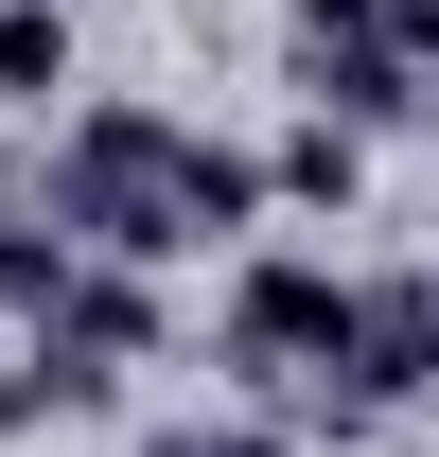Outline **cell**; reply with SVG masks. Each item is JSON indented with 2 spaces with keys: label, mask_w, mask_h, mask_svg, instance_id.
Masks as SVG:
<instances>
[{
  "label": "cell",
  "mask_w": 439,
  "mask_h": 457,
  "mask_svg": "<svg viewBox=\"0 0 439 457\" xmlns=\"http://www.w3.org/2000/svg\"><path fill=\"white\" fill-rule=\"evenodd\" d=\"M159 212H176V264H194V246H246V228H264L281 194H264V159H246V141L176 123V176H159Z\"/></svg>",
  "instance_id": "277c9868"
},
{
  "label": "cell",
  "mask_w": 439,
  "mask_h": 457,
  "mask_svg": "<svg viewBox=\"0 0 439 457\" xmlns=\"http://www.w3.org/2000/svg\"><path fill=\"white\" fill-rule=\"evenodd\" d=\"M264 194H281V212H352V194H369V123H317V106H299L281 159H264Z\"/></svg>",
  "instance_id": "5b68a950"
},
{
  "label": "cell",
  "mask_w": 439,
  "mask_h": 457,
  "mask_svg": "<svg viewBox=\"0 0 439 457\" xmlns=\"http://www.w3.org/2000/svg\"><path fill=\"white\" fill-rule=\"evenodd\" d=\"M70 264H88V246H70L54 212H0V317H54V282Z\"/></svg>",
  "instance_id": "52a82bcc"
},
{
  "label": "cell",
  "mask_w": 439,
  "mask_h": 457,
  "mask_svg": "<svg viewBox=\"0 0 439 457\" xmlns=\"http://www.w3.org/2000/svg\"><path fill=\"white\" fill-rule=\"evenodd\" d=\"M0 106H70V0H0Z\"/></svg>",
  "instance_id": "8992f818"
},
{
  "label": "cell",
  "mask_w": 439,
  "mask_h": 457,
  "mask_svg": "<svg viewBox=\"0 0 439 457\" xmlns=\"http://www.w3.org/2000/svg\"><path fill=\"white\" fill-rule=\"evenodd\" d=\"M281 88H299L317 123H404L439 71L386 54V18H369V0H299V18H281Z\"/></svg>",
  "instance_id": "3957f363"
},
{
  "label": "cell",
  "mask_w": 439,
  "mask_h": 457,
  "mask_svg": "<svg viewBox=\"0 0 439 457\" xmlns=\"http://www.w3.org/2000/svg\"><path fill=\"white\" fill-rule=\"evenodd\" d=\"M176 106H141V88H70L54 106V176H36V212L70 228V246H106V264H176Z\"/></svg>",
  "instance_id": "6da1fadb"
},
{
  "label": "cell",
  "mask_w": 439,
  "mask_h": 457,
  "mask_svg": "<svg viewBox=\"0 0 439 457\" xmlns=\"http://www.w3.org/2000/svg\"><path fill=\"white\" fill-rule=\"evenodd\" d=\"M334 299H352V282H334L317 246H264V228H246V282H228L211 335H228L246 387H317V370H334Z\"/></svg>",
  "instance_id": "7a4b0ae2"
},
{
  "label": "cell",
  "mask_w": 439,
  "mask_h": 457,
  "mask_svg": "<svg viewBox=\"0 0 439 457\" xmlns=\"http://www.w3.org/2000/svg\"><path fill=\"white\" fill-rule=\"evenodd\" d=\"M369 18H386V54H404V71H439V0H369Z\"/></svg>",
  "instance_id": "9c48e42d"
},
{
  "label": "cell",
  "mask_w": 439,
  "mask_h": 457,
  "mask_svg": "<svg viewBox=\"0 0 439 457\" xmlns=\"http://www.w3.org/2000/svg\"><path fill=\"white\" fill-rule=\"evenodd\" d=\"M141 457H299V422H176V440H141Z\"/></svg>",
  "instance_id": "ba28073f"
}]
</instances>
